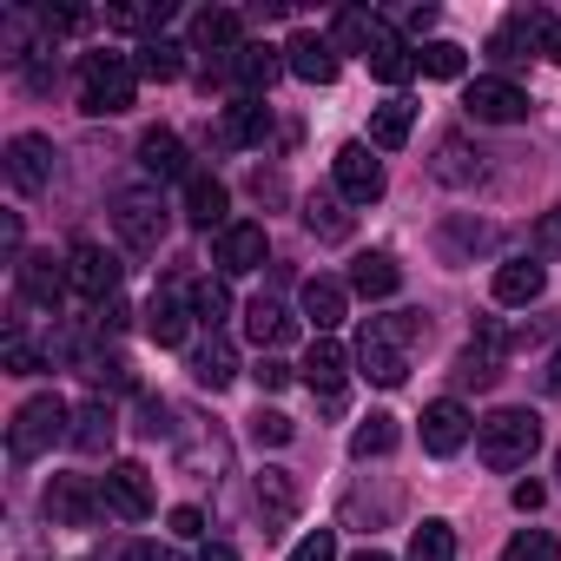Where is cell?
<instances>
[{
	"label": "cell",
	"instance_id": "obj_1",
	"mask_svg": "<svg viewBox=\"0 0 561 561\" xmlns=\"http://www.w3.org/2000/svg\"><path fill=\"white\" fill-rule=\"evenodd\" d=\"M133 93H139V67H133V54L100 47V54L80 60V113H93V119H119V113L133 106Z\"/></svg>",
	"mask_w": 561,
	"mask_h": 561
},
{
	"label": "cell",
	"instance_id": "obj_2",
	"mask_svg": "<svg viewBox=\"0 0 561 561\" xmlns=\"http://www.w3.org/2000/svg\"><path fill=\"white\" fill-rule=\"evenodd\" d=\"M54 443H73V410H67L60 397H27V403L14 410V430H8V456H14V462H34V456H47Z\"/></svg>",
	"mask_w": 561,
	"mask_h": 561
},
{
	"label": "cell",
	"instance_id": "obj_3",
	"mask_svg": "<svg viewBox=\"0 0 561 561\" xmlns=\"http://www.w3.org/2000/svg\"><path fill=\"white\" fill-rule=\"evenodd\" d=\"M535 443H541V416L535 410H495V416L476 423V449H482L489 469H522L535 456Z\"/></svg>",
	"mask_w": 561,
	"mask_h": 561
},
{
	"label": "cell",
	"instance_id": "obj_4",
	"mask_svg": "<svg viewBox=\"0 0 561 561\" xmlns=\"http://www.w3.org/2000/svg\"><path fill=\"white\" fill-rule=\"evenodd\" d=\"M54 179H60V152H54V139H41V133H14V139H8V185H14L21 198H41V192H54Z\"/></svg>",
	"mask_w": 561,
	"mask_h": 561
},
{
	"label": "cell",
	"instance_id": "obj_5",
	"mask_svg": "<svg viewBox=\"0 0 561 561\" xmlns=\"http://www.w3.org/2000/svg\"><path fill=\"white\" fill-rule=\"evenodd\" d=\"M67 285H73V298H87V305L106 311V305L119 298V257H113L106 244H87V238H80V244L67 251Z\"/></svg>",
	"mask_w": 561,
	"mask_h": 561
},
{
	"label": "cell",
	"instance_id": "obj_6",
	"mask_svg": "<svg viewBox=\"0 0 561 561\" xmlns=\"http://www.w3.org/2000/svg\"><path fill=\"white\" fill-rule=\"evenodd\" d=\"M113 225H119V244L146 257V251L165 244V198L159 192H119L113 198Z\"/></svg>",
	"mask_w": 561,
	"mask_h": 561
},
{
	"label": "cell",
	"instance_id": "obj_7",
	"mask_svg": "<svg viewBox=\"0 0 561 561\" xmlns=\"http://www.w3.org/2000/svg\"><path fill=\"white\" fill-rule=\"evenodd\" d=\"M351 357H344V344H331V337H318L311 344V357H305V383H311V397H318V410L324 416H344V403H351Z\"/></svg>",
	"mask_w": 561,
	"mask_h": 561
},
{
	"label": "cell",
	"instance_id": "obj_8",
	"mask_svg": "<svg viewBox=\"0 0 561 561\" xmlns=\"http://www.w3.org/2000/svg\"><path fill=\"white\" fill-rule=\"evenodd\" d=\"M331 172H337V198L344 205H377L383 198V159H370V146L364 139H351V146H337V159H331Z\"/></svg>",
	"mask_w": 561,
	"mask_h": 561
},
{
	"label": "cell",
	"instance_id": "obj_9",
	"mask_svg": "<svg viewBox=\"0 0 561 561\" xmlns=\"http://www.w3.org/2000/svg\"><path fill=\"white\" fill-rule=\"evenodd\" d=\"M100 502L119 522H146L152 515V476H146V462H113L100 476Z\"/></svg>",
	"mask_w": 561,
	"mask_h": 561
},
{
	"label": "cell",
	"instance_id": "obj_10",
	"mask_svg": "<svg viewBox=\"0 0 561 561\" xmlns=\"http://www.w3.org/2000/svg\"><path fill=\"white\" fill-rule=\"evenodd\" d=\"M462 106H469L476 126H515V119H528V93H522L515 80H502V73L476 80V87L462 93Z\"/></svg>",
	"mask_w": 561,
	"mask_h": 561
},
{
	"label": "cell",
	"instance_id": "obj_11",
	"mask_svg": "<svg viewBox=\"0 0 561 561\" xmlns=\"http://www.w3.org/2000/svg\"><path fill=\"white\" fill-rule=\"evenodd\" d=\"M264 225L257 218H231L218 238H211V264H218V277H244V271H257L264 264Z\"/></svg>",
	"mask_w": 561,
	"mask_h": 561
},
{
	"label": "cell",
	"instance_id": "obj_12",
	"mask_svg": "<svg viewBox=\"0 0 561 561\" xmlns=\"http://www.w3.org/2000/svg\"><path fill=\"white\" fill-rule=\"evenodd\" d=\"M100 482H87V476H54L47 482V522L54 528H93L100 522Z\"/></svg>",
	"mask_w": 561,
	"mask_h": 561
},
{
	"label": "cell",
	"instance_id": "obj_13",
	"mask_svg": "<svg viewBox=\"0 0 561 561\" xmlns=\"http://www.w3.org/2000/svg\"><path fill=\"white\" fill-rule=\"evenodd\" d=\"M357 364H364V377H370L377 390H397V383L410 377V351H403L377 318H370V324H364V337H357Z\"/></svg>",
	"mask_w": 561,
	"mask_h": 561
},
{
	"label": "cell",
	"instance_id": "obj_14",
	"mask_svg": "<svg viewBox=\"0 0 561 561\" xmlns=\"http://www.w3.org/2000/svg\"><path fill=\"white\" fill-rule=\"evenodd\" d=\"M502 351H508V337H502L495 324H482V331H476V344H462V351H456V370H449V377H456V390H489V383L502 377Z\"/></svg>",
	"mask_w": 561,
	"mask_h": 561
},
{
	"label": "cell",
	"instance_id": "obj_15",
	"mask_svg": "<svg viewBox=\"0 0 561 561\" xmlns=\"http://www.w3.org/2000/svg\"><path fill=\"white\" fill-rule=\"evenodd\" d=\"M14 277H21V298H27V305H41V311H60V298L73 291V285H67V257H54V251L21 257V264H14Z\"/></svg>",
	"mask_w": 561,
	"mask_h": 561
},
{
	"label": "cell",
	"instance_id": "obj_16",
	"mask_svg": "<svg viewBox=\"0 0 561 561\" xmlns=\"http://www.w3.org/2000/svg\"><path fill=\"white\" fill-rule=\"evenodd\" d=\"M185 331H192V291H179V285L152 291V305H146V337H152L159 351H179Z\"/></svg>",
	"mask_w": 561,
	"mask_h": 561
},
{
	"label": "cell",
	"instance_id": "obj_17",
	"mask_svg": "<svg viewBox=\"0 0 561 561\" xmlns=\"http://www.w3.org/2000/svg\"><path fill=\"white\" fill-rule=\"evenodd\" d=\"M469 436H476V423H469V410H462L456 397H436V403L423 410V449H430V456H456Z\"/></svg>",
	"mask_w": 561,
	"mask_h": 561
},
{
	"label": "cell",
	"instance_id": "obj_18",
	"mask_svg": "<svg viewBox=\"0 0 561 561\" xmlns=\"http://www.w3.org/2000/svg\"><path fill=\"white\" fill-rule=\"evenodd\" d=\"M285 67H291L305 87H331V80H337V47H331L324 34H311V27H305V34H291Z\"/></svg>",
	"mask_w": 561,
	"mask_h": 561
},
{
	"label": "cell",
	"instance_id": "obj_19",
	"mask_svg": "<svg viewBox=\"0 0 561 561\" xmlns=\"http://www.w3.org/2000/svg\"><path fill=\"white\" fill-rule=\"evenodd\" d=\"M185 218H192L198 231H225V225H231V192H225L211 172H192V179H185Z\"/></svg>",
	"mask_w": 561,
	"mask_h": 561
},
{
	"label": "cell",
	"instance_id": "obj_20",
	"mask_svg": "<svg viewBox=\"0 0 561 561\" xmlns=\"http://www.w3.org/2000/svg\"><path fill=\"white\" fill-rule=\"evenodd\" d=\"M541 21H548V14H508V21H502V27L489 34V60L515 67V60L541 54Z\"/></svg>",
	"mask_w": 561,
	"mask_h": 561
},
{
	"label": "cell",
	"instance_id": "obj_21",
	"mask_svg": "<svg viewBox=\"0 0 561 561\" xmlns=\"http://www.w3.org/2000/svg\"><path fill=\"white\" fill-rule=\"evenodd\" d=\"M139 165H146V179H192V152H185V139L165 133V126H152V133L139 139Z\"/></svg>",
	"mask_w": 561,
	"mask_h": 561
},
{
	"label": "cell",
	"instance_id": "obj_22",
	"mask_svg": "<svg viewBox=\"0 0 561 561\" xmlns=\"http://www.w3.org/2000/svg\"><path fill=\"white\" fill-rule=\"evenodd\" d=\"M277 73H291V67H285V47H257V41H251V47L238 54V67H231V80L244 87V100H264V93L277 87Z\"/></svg>",
	"mask_w": 561,
	"mask_h": 561
},
{
	"label": "cell",
	"instance_id": "obj_23",
	"mask_svg": "<svg viewBox=\"0 0 561 561\" xmlns=\"http://www.w3.org/2000/svg\"><path fill=\"white\" fill-rule=\"evenodd\" d=\"M541 285H548V271H541V257H508V264H495V305H535L541 298Z\"/></svg>",
	"mask_w": 561,
	"mask_h": 561
},
{
	"label": "cell",
	"instance_id": "obj_24",
	"mask_svg": "<svg viewBox=\"0 0 561 561\" xmlns=\"http://www.w3.org/2000/svg\"><path fill=\"white\" fill-rule=\"evenodd\" d=\"M364 60H370V73H377L383 87H403V80H416V73H423V60H416V47H410L403 34H390V27L377 34V47H370Z\"/></svg>",
	"mask_w": 561,
	"mask_h": 561
},
{
	"label": "cell",
	"instance_id": "obj_25",
	"mask_svg": "<svg viewBox=\"0 0 561 561\" xmlns=\"http://www.w3.org/2000/svg\"><path fill=\"white\" fill-rule=\"evenodd\" d=\"M113 436H119V416H113V403H106V397H93V403H80V410H73V449H80V456H106V449H113Z\"/></svg>",
	"mask_w": 561,
	"mask_h": 561
},
{
	"label": "cell",
	"instance_id": "obj_26",
	"mask_svg": "<svg viewBox=\"0 0 561 561\" xmlns=\"http://www.w3.org/2000/svg\"><path fill=\"white\" fill-rule=\"evenodd\" d=\"M351 311V285H337V277H305V318L318 324V337H331Z\"/></svg>",
	"mask_w": 561,
	"mask_h": 561
},
{
	"label": "cell",
	"instance_id": "obj_27",
	"mask_svg": "<svg viewBox=\"0 0 561 561\" xmlns=\"http://www.w3.org/2000/svg\"><path fill=\"white\" fill-rule=\"evenodd\" d=\"M257 515H264V535L285 528V522L298 515V482H291V469H264V476H257Z\"/></svg>",
	"mask_w": 561,
	"mask_h": 561
},
{
	"label": "cell",
	"instance_id": "obj_28",
	"mask_svg": "<svg viewBox=\"0 0 561 561\" xmlns=\"http://www.w3.org/2000/svg\"><path fill=\"white\" fill-rule=\"evenodd\" d=\"M397 285H403V271H397L390 251H364V257L351 264V291L370 298V305H377V298H397Z\"/></svg>",
	"mask_w": 561,
	"mask_h": 561
},
{
	"label": "cell",
	"instance_id": "obj_29",
	"mask_svg": "<svg viewBox=\"0 0 561 561\" xmlns=\"http://www.w3.org/2000/svg\"><path fill=\"white\" fill-rule=\"evenodd\" d=\"M185 370H192V383H198V390H225V383L238 377V357H231V344L211 331V337L185 357Z\"/></svg>",
	"mask_w": 561,
	"mask_h": 561
},
{
	"label": "cell",
	"instance_id": "obj_30",
	"mask_svg": "<svg viewBox=\"0 0 561 561\" xmlns=\"http://www.w3.org/2000/svg\"><path fill=\"white\" fill-rule=\"evenodd\" d=\"M298 324H291V311L285 305H277V298H251L244 305V337L257 344V351H271V344H285Z\"/></svg>",
	"mask_w": 561,
	"mask_h": 561
},
{
	"label": "cell",
	"instance_id": "obj_31",
	"mask_svg": "<svg viewBox=\"0 0 561 561\" xmlns=\"http://www.w3.org/2000/svg\"><path fill=\"white\" fill-rule=\"evenodd\" d=\"M218 139H225V146H264V139H271V106H264V100H238V106L225 113Z\"/></svg>",
	"mask_w": 561,
	"mask_h": 561
},
{
	"label": "cell",
	"instance_id": "obj_32",
	"mask_svg": "<svg viewBox=\"0 0 561 561\" xmlns=\"http://www.w3.org/2000/svg\"><path fill=\"white\" fill-rule=\"evenodd\" d=\"M410 126H416V106H410V100H383V106L370 113V146H377V152H397V146L410 139Z\"/></svg>",
	"mask_w": 561,
	"mask_h": 561
},
{
	"label": "cell",
	"instance_id": "obj_33",
	"mask_svg": "<svg viewBox=\"0 0 561 561\" xmlns=\"http://www.w3.org/2000/svg\"><path fill=\"white\" fill-rule=\"evenodd\" d=\"M377 34H383V21H377L370 8H344V14H337V34H331V47H337V54H370V47H377Z\"/></svg>",
	"mask_w": 561,
	"mask_h": 561
},
{
	"label": "cell",
	"instance_id": "obj_34",
	"mask_svg": "<svg viewBox=\"0 0 561 561\" xmlns=\"http://www.w3.org/2000/svg\"><path fill=\"white\" fill-rule=\"evenodd\" d=\"M436 179L443 185H476L482 179V152H469V139H443L436 146Z\"/></svg>",
	"mask_w": 561,
	"mask_h": 561
},
{
	"label": "cell",
	"instance_id": "obj_35",
	"mask_svg": "<svg viewBox=\"0 0 561 561\" xmlns=\"http://www.w3.org/2000/svg\"><path fill=\"white\" fill-rule=\"evenodd\" d=\"M139 73H146V80H159V87H165V80H179V73H185V47H179V41H165V34H152V41L139 47Z\"/></svg>",
	"mask_w": 561,
	"mask_h": 561
},
{
	"label": "cell",
	"instance_id": "obj_36",
	"mask_svg": "<svg viewBox=\"0 0 561 561\" xmlns=\"http://www.w3.org/2000/svg\"><path fill=\"white\" fill-rule=\"evenodd\" d=\"M305 225H311L324 244H344V238H351V211H344V198H331V192H318V198L305 205Z\"/></svg>",
	"mask_w": 561,
	"mask_h": 561
},
{
	"label": "cell",
	"instance_id": "obj_37",
	"mask_svg": "<svg viewBox=\"0 0 561 561\" xmlns=\"http://www.w3.org/2000/svg\"><path fill=\"white\" fill-rule=\"evenodd\" d=\"M192 318H198L205 331H218V324L231 318V291H225V277H198V285H192Z\"/></svg>",
	"mask_w": 561,
	"mask_h": 561
},
{
	"label": "cell",
	"instance_id": "obj_38",
	"mask_svg": "<svg viewBox=\"0 0 561 561\" xmlns=\"http://www.w3.org/2000/svg\"><path fill=\"white\" fill-rule=\"evenodd\" d=\"M390 449H397V416H370V423H357V430H351V456H357V462L390 456Z\"/></svg>",
	"mask_w": 561,
	"mask_h": 561
},
{
	"label": "cell",
	"instance_id": "obj_39",
	"mask_svg": "<svg viewBox=\"0 0 561 561\" xmlns=\"http://www.w3.org/2000/svg\"><path fill=\"white\" fill-rule=\"evenodd\" d=\"M410 561H456V528L449 522H423L410 535Z\"/></svg>",
	"mask_w": 561,
	"mask_h": 561
},
{
	"label": "cell",
	"instance_id": "obj_40",
	"mask_svg": "<svg viewBox=\"0 0 561 561\" xmlns=\"http://www.w3.org/2000/svg\"><path fill=\"white\" fill-rule=\"evenodd\" d=\"M416 60H423V73H430V80H462V67H469V54H462L456 41H430Z\"/></svg>",
	"mask_w": 561,
	"mask_h": 561
},
{
	"label": "cell",
	"instance_id": "obj_41",
	"mask_svg": "<svg viewBox=\"0 0 561 561\" xmlns=\"http://www.w3.org/2000/svg\"><path fill=\"white\" fill-rule=\"evenodd\" d=\"M502 561H561V541H554L548 528H522V535L502 548Z\"/></svg>",
	"mask_w": 561,
	"mask_h": 561
},
{
	"label": "cell",
	"instance_id": "obj_42",
	"mask_svg": "<svg viewBox=\"0 0 561 561\" xmlns=\"http://www.w3.org/2000/svg\"><path fill=\"white\" fill-rule=\"evenodd\" d=\"M251 436H257V443H271V449H285V443L298 436V423H291L285 410H257V416H251Z\"/></svg>",
	"mask_w": 561,
	"mask_h": 561
},
{
	"label": "cell",
	"instance_id": "obj_43",
	"mask_svg": "<svg viewBox=\"0 0 561 561\" xmlns=\"http://www.w3.org/2000/svg\"><path fill=\"white\" fill-rule=\"evenodd\" d=\"M0 357H8V370H14V377H41V364H47L21 331H8V351H0Z\"/></svg>",
	"mask_w": 561,
	"mask_h": 561
},
{
	"label": "cell",
	"instance_id": "obj_44",
	"mask_svg": "<svg viewBox=\"0 0 561 561\" xmlns=\"http://www.w3.org/2000/svg\"><path fill=\"white\" fill-rule=\"evenodd\" d=\"M139 436H172V403H159V397H139Z\"/></svg>",
	"mask_w": 561,
	"mask_h": 561
},
{
	"label": "cell",
	"instance_id": "obj_45",
	"mask_svg": "<svg viewBox=\"0 0 561 561\" xmlns=\"http://www.w3.org/2000/svg\"><path fill=\"white\" fill-rule=\"evenodd\" d=\"M291 561H337V535H331V528H311V535L291 548Z\"/></svg>",
	"mask_w": 561,
	"mask_h": 561
},
{
	"label": "cell",
	"instance_id": "obj_46",
	"mask_svg": "<svg viewBox=\"0 0 561 561\" xmlns=\"http://www.w3.org/2000/svg\"><path fill=\"white\" fill-rule=\"evenodd\" d=\"M251 377H257V390H285V383H291L298 370H291L285 357H257V370H251Z\"/></svg>",
	"mask_w": 561,
	"mask_h": 561
},
{
	"label": "cell",
	"instance_id": "obj_47",
	"mask_svg": "<svg viewBox=\"0 0 561 561\" xmlns=\"http://www.w3.org/2000/svg\"><path fill=\"white\" fill-rule=\"evenodd\" d=\"M113 27H165V8H113Z\"/></svg>",
	"mask_w": 561,
	"mask_h": 561
},
{
	"label": "cell",
	"instance_id": "obj_48",
	"mask_svg": "<svg viewBox=\"0 0 561 561\" xmlns=\"http://www.w3.org/2000/svg\"><path fill=\"white\" fill-rule=\"evenodd\" d=\"M172 535H179V541H198V535H205V515H198V508H172Z\"/></svg>",
	"mask_w": 561,
	"mask_h": 561
},
{
	"label": "cell",
	"instance_id": "obj_49",
	"mask_svg": "<svg viewBox=\"0 0 561 561\" xmlns=\"http://www.w3.org/2000/svg\"><path fill=\"white\" fill-rule=\"evenodd\" d=\"M535 244H541V251H561V205H554V211H541V225H535Z\"/></svg>",
	"mask_w": 561,
	"mask_h": 561
},
{
	"label": "cell",
	"instance_id": "obj_50",
	"mask_svg": "<svg viewBox=\"0 0 561 561\" xmlns=\"http://www.w3.org/2000/svg\"><path fill=\"white\" fill-rule=\"evenodd\" d=\"M541 60H554V67H561V14H548V21H541Z\"/></svg>",
	"mask_w": 561,
	"mask_h": 561
},
{
	"label": "cell",
	"instance_id": "obj_51",
	"mask_svg": "<svg viewBox=\"0 0 561 561\" xmlns=\"http://www.w3.org/2000/svg\"><path fill=\"white\" fill-rule=\"evenodd\" d=\"M541 502H548V489H541V482H515V508H522V515H535Z\"/></svg>",
	"mask_w": 561,
	"mask_h": 561
},
{
	"label": "cell",
	"instance_id": "obj_52",
	"mask_svg": "<svg viewBox=\"0 0 561 561\" xmlns=\"http://www.w3.org/2000/svg\"><path fill=\"white\" fill-rule=\"evenodd\" d=\"M119 561H172V554H165L159 541H126V548H119Z\"/></svg>",
	"mask_w": 561,
	"mask_h": 561
},
{
	"label": "cell",
	"instance_id": "obj_53",
	"mask_svg": "<svg viewBox=\"0 0 561 561\" xmlns=\"http://www.w3.org/2000/svg\"><path fill=\"white\" fill-rule=\"evenodd\" d=\"M0 244H8V257L21 264V218H14V211H8V218H0Z\"/></svg>",
	"mask_w": 561,
	"mask_h": 561
},
{
	"label": "cell",
	"instance_id": "obj_54",
	"mask_svg": "<svg viewBox=\"0 0 561 561\" xmlns=\"http://www.w3.org/2000/svg\"><path fill=\"white\" fill-rule=\"evenodd\" d=\"M198 561H238V548H231V541H205Z\"/></svg>",
	"mask_w": 561,
	"mask_h": 561
},
{
	"label": "cell",
	"instance_id": "obj_55",
	"mask_svg": "<svg viewBox=\"0 0 561 561\" xmlns=\"http://www.w3.org/2000/svg\"><path fill=\"white\" fill-rule=\"evenodd\" d=\"M436 27V8H410V34H430Z\"/></svg>",
	"mask_w": 561,
	"mask_h": 561
},
{
	"label": "cell",
	"instance_id": "obj_56",
	"mask_svg": "<svg viewBox=\"0 0 561 561\" xmlns=\"http://www.w3.org/2000/svg\"><path fill=\"white\" fill-rule=\"evenodd\" d=\"M548 397H561V351L548 357Z\"/></svg>",
	"mask_w": 561,
	"mask_h": 561
},
{
	"label": "cell",
	"instance_id": "obj_57",
	"mask_svg": "<svg viewBox=\"0 0 561 561\" xmlns=\"http://www.w3.org/2000/svg\"><path fill=\"white\" fill-rule=\"evenodd\" d=\"M351 561H390V554H383V548H357Z\"/></svg>",
	"mask_w": 561,
	"mask_h": 561
},
{
	"label": "cell",
	"instance_id": "obj_58",
	"mask_svg": "<svg viewBox=\"0 0 561 561\" xmlns=\"http://www.w3.org/2000/svg\"><path fill=\"white\" fill-rule=\"evenodd\" d=\"M554 476H561V456H554Z\"/></svg>",
	"mask_w": 561,
	"mask_h": 561
}]
</instances>
